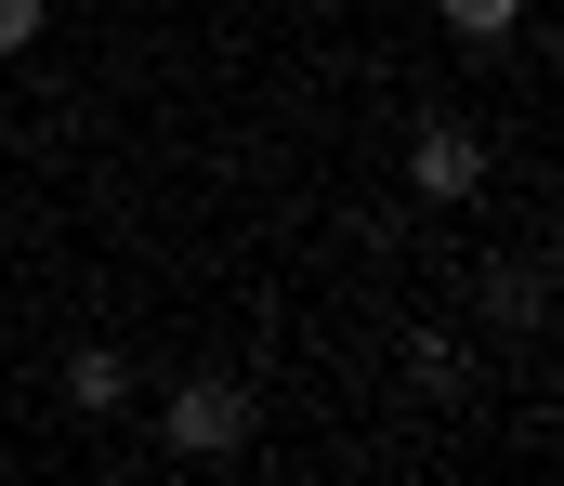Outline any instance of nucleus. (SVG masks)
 Returning a JSON list of instances; mask_svg holds the SVG:
<instances>
[{"instance_id":"nucleus-1","label":"nucleus","mask_w":564,"mask_h":486,"mask_svg":"<svg viewBox=\"0 0 564 486\" xmlns=\"http://www.w3.org/2000/svg\"><path fill=\"white\" fill-rule=\"evenodd\" d=\"M171 461H237L250 434H263V395L237 381V368H197V381H171Z\"/></svg>"},{"instance_id":"nucleus-2","label":"nucleus","mask_w":564,"mask_h":486,"mask_svg":"<svg viewBox=\"0 0 564 486\" xmlns=\"http://www.w3.org/2000/svg\"><path fill=\"white\" fill-rule=\"evenodd\" d=\"M408 184L421 197H486V132L473 119H421L408 132Z\"/></svg>"},{"instance_id":"nucleus-3","label":"nucleus","mask_w":564,"mask_h":486,"mask_svg":"<svg viewBox=\"0 0 564 486\" xmlns=\"http://www.w3.org/2000/svg\"><path fill=\"white\" fill-rule=\"evenodd\" d=\"M66 408H79V421H119V408H132V355H119V342H79V355H66Z\"/></svg>"},{"instance_id":"nucleus-4","label":"nucleus","mask_w":564,"mask_h":486,"mask_svg":"<svg viewBox=\"0 0 564 486\" xmlns=\"http://www.w3.org/2000/svg\"><path fill=\"white\" fill-rule=\"evenodd\" d=\"M394 355H408V381H421V395H473V342H459V328H408Z\"/></svg>"},{"instance_id":"nucleus-5","label":"nucleus","mask_w":564,"mask_h":486,"mask_svg":"<svg viewBox=\"0 0 564 486\" xmlns=\"http://www.w3.org/2000/svg\"><path fill=\"white\" fill-rule=\"evenodd\" d=\"M433 13H446V40H459V53H499V40L525 26V0H433Z\"/></svg>"},{"instance_id":"nucleus-6","label":"nucleus","mask_w":564,"mask_h":486,"mask_svg":"<svg viewBox=\"0 0 564 486\" xmlns=\"http://www.w3.org/2000/svg\"><path fill=\"white\" fill-rule=\"evenodd\" d=\"M486 316H499V328H539V277H525V263H499V277H486Z\"/></svg>"},{"instance_id":"nucleus-7","label":"nucleus","mask_w":564,"mask_h":486,"mask_svg":"<svg viewBox=\"0 0 564 486\" xmlns=\"http://www.w3.org/2000/svg\"><path fill=\"white\" fill-rule=\"evenodd\" d=\"M40 26H53V0H0V66H13V53H40Z\"/></svg>"},{"instance_id":"nucleus-8","label":"nucleus","mask_w":564,"mask_h":486,"mask_svg":"<svg viewBox=\"0 0 564 486\" xmlns=\"http://www.w3.org/2000/svg\"><path fill=\"white\" fill-rule=\"evenodd\" d=\"M79 13H106V0H79Z\"/></svg>"}]
</instances>
